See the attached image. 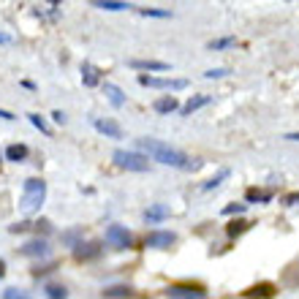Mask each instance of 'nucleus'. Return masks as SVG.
Here are the masks:
<instances>
[{
	"label": "nucleus",
	"instance_id": "obj_17",
	"mask_svg": "<svg viewBox=\"0 0 299 299\" xmlns=\"http://www.w3.org/2000/svg\"><path fill=\"white\" fill-rule=\"evenodd\" d=\"M95 8H103V11H128L134 8L131 3H125V0H93Z\"/></svg>",
	"mask_w": 299,
	"mask_h": 299
},
{
	"label": "nucleus",
	"instance_id": "obj_28",
	"mask_svg": "<svg viewBox=\"0 0 299 299\" xmlns=\"http://www.w3.org/2000/svg\"><path fill=\"white\" fill-rule=\"evenodd\" d=\"M245 210H248V204H228L226 210H223V215H242Z\"/></svg>",
	"mask_w": 299,
	"mask_h": 299
},
{
	"label": "nucleus",
	"instance_id": "obj_29",
	"mask_svg": "<svg viewBox=\"0 0 299 299\" xmlns=\"http://www.w3.org/2000/svg\"><path fill=\"white\" fill-rule=\"evenodd\" d=\"M228 74V68H210V71L204 74V79H221V76H226Z\"/></svg>",
	"mask_w": 299,
	"mask_h": 299
},
{
	"label": "nucleus",
	"instance_id": "obj_35",
	"mask_svg": "<svg viewBox=\"0 0 299 299\" xmlns=\"http://www.w3.org/2000/svg\"><path fill=\"white\" fill-rule=\"evenodd\" d=\"M283 139H286V142H299V131H294V134H286Z\"/></svg>",
	"mask_w": 299,
	"mask_h": 299
},
{
	"label": "nucleus",
	"instance_id": "obj_14",
	"mask_svg": "<svg viewBox=\"0 0 299 299\" xmlns=\"http://www.w3.org/2000/svg\"><path fill=\"white\" fill-rule=\"evenodd\" d=\"M169 215H171V210H169L166 204H152V207L145 212V221H147V223H160V221H166Z\"/></svg>",
	"mask_w": 299,
	"mask_h": 299
},
{
	"label": "nucleus",
	"instance_id": "obj_5",
	"mask_svg": "<svg viewBox=\"0 0 299 299\" xmlns=\"http://www.w3.org/2000/svg\"><path fill=\"white\" fill-rule=\"evenodd\" d=\"M106 242L117 250H128L131 245H134V237H131V231L125 226H117V223H114V226L106 228Z\"/></svg>",
	"mask_w": 299,
	"mask_h": 299
},
{
	"label": "nucleus",
	"instance_id": "obj_10",
	"mask_svg": "<svg viewBox=\"0 0 299 299\" xmlns=\"http://www.w3.org/2000/svg\"><path fill=\"white\" fill-rule=\"evenodd\" d=\"M74 256H76L79 261H90V258H98L101 256V248L95 242H87V245L79 242L76 248H74Z\"/></svg>",
	"mask_w": 299,
	"mask_h": 299
},
{
	"label": "nucleus",
	"instance_id": "obj_23",
	"mask_svg": "<svg viewBox=\"0 0 299 299\" xmlns=\"http://www.w3.org/2000/svg\"><path fill=\"white\" fill-rule=\"evenodd\" d=\"M103 297H131V289L128 286H109V289H103Z\"/></svg>",
	"mask_w": 299,
	"mask_h": 299
},
{
	"label": "nucleus",
	"instance_id": "obj_37",
	"mask_svg": "<svg viewBox=\"0 0 299 299\" xmlns=\"http://www.w3.org/2000/svg\"><path fill=\"white\" fill-rule=\"evenodd\" d=\"M3 275H5V261L0 258V278H3Z\"/></svg>",
	"mask_w": 299,
	"mask_h": 299
},
{
	"label": "nucleus",
	"instance_id": "obj_3",
	"mask_svg": "<svg viewBox=\"0 0 299 299\" xmlns=\"http://www.w3.org/2000/svg\"><path fill=\"white\" fill-rule=\"evenodd\" d=\"M114 163L120 169H128V171H147L150 169V160L139 152H131V150H114Z\"/></svg>",
	"mask_w": 299,
	"mask_h": 299
},
{
	"label": "nucleus",
	"instance_id": "obj_25",
	"mask_svg": "<svg viewBox=\"0 0 299 299\" xmlns=\"http://www.w3.org/2000/svg\"><path fill=\"white\" fill-rule=\"evenodd\" d=\"M27 120H30V123L36 125L38 131H41V134H47V136L52 134V128L47 125V120H44V117H38V114H27Z\"/></svg>",
	"mask_w": 299,
	"mask_h": 299
},
{
	"label": "nucleus",
	"instance_id": "obj_20",
	"mask_svg": "<svg viewBox=\"0 0 299 299\" xmlns=\"http://www.w3.org/2000/svg\"><path fill=\"white\" fill-rule=\"evenodd\" d=\"M269 199H272V193H267V191H258V188H250V191L245 193V201H248V204H256V201L267 204Z\"/></svg>",
	"mask_w": 299,
	"mask_h": 299
},
{
	"label": "nucleus",
	"instance_id": "obj_19",
	"mask_svg": "<svg viewBox=\"0 0 299 299\" xmlns=\"http://www.w3.org/2000/svg\"><path fill=\"white\" fill-rule=\"evenodd\" d=\"M234 44H237V38L226 36V38H215V41H210V44H207V49H210V52H223V49H231Z\"/></svg>",
	"mask_w": 299,
	"mask_h": 299
},
{
	"label": "nucleus",
	"instance_id": "obj_8",
	"mask_svg": "<svg viewBox=\"0 0 299 299\" xmlns=\"http://www.w3.org/2000/svg\"><path fill=\"white\" fill-rule=\"evenodd\" d=\"M93 128L101 136H109V139H123V128L117 123H112V120H93Z\"/></svg>",
	"mask_w": 299,
	"mask_h": 299
},
{
	"label": "nucleus",
	"instance_id": "obj_32",
	"mask_svg": "<svg viewBox=\"0 0 299 299\" xmlns=\"http://www.w3.org/2000/svg\"><path fill=\"white\" fill-rule=\"evenodd\" d=\"M33 223H27V221H22V223H16V226H11V231H27Z\"/></svg>",
	"mask_w": 299,
	"mask_h": 299
},
{
	"label": "nucleus",
	"instance_id": "obj_6",
	"mask_svg": "<svg viewBox=\"0 0 299 299\" xmlns=\"http://www.w3.org/2000/svg\"><path fill=\"white\" fill-rule=\"evenodd\" d=\"M177 242V237L171 231H163V228H155V231L147 234L145 245L147 248H155V250H163V248H171V245Z\"/></svg>",
	"mask_w": 299,
	"mask_h": 299
},
{
	"label": "nucleus",
	"instance_id": "obj_26",
	"mask_svg": "<svg viewBox=\"0 0 299 299\" xmlns=\"http://www.w3.org/2000/svg\"><path fill=\"white\" fill-rule=\"evenodd\" d=\"M47 297H52V299H66L68 291L63 289V286H47Z\"/></svg>",
	"mask_w": 299,
	"mask_h": 299
},
{
	"label": "nucleus",
	"instance_id": "obj_16",
	"mask_svg": "<svg viewBox=\"0 0 299 299\" xmlns=\"http://www.w3.org/2000/svg\"><path fill=\"white\" fill-rule=\"evenodd\" d=\"M82 82L87 84V87H95V84H101L98 68H95L93 63H82Z\"/></svg>",
	"mask_w": 299,
	"mask_h": 299
},
{
	"label": "nucleus",
	"instance_id": "obj_30",
	"mask_svg": "<svg viewBox=\"0 0 299 299\" xmlns=\"http://www.w3.org/2000/svg\"><path fill=\"white\" fill-rule=\"evenodd\" d=\"M3 297H5V299H16V297L25 299L27 294H25V291H19V289H5V291H3Z\"/></svg>",
	"mask_w": 299,
	"mask_h": 299
},
{
	"label": "nucleus",
	"instance_id": "obj_38",
	"mask_svg": "<svg viewBox=\"0 0 299 299\" xmlns=\"http://www.w3.org/2000/svg\"><path fill=\"white\" fill-rule=\"evenodd\" d=\"M8 41H11V38L5 36V33H0V44H8Z\"/></svg>",
	"mask_w": 299,
	"mask_h": 299
},
{
	"label": "nucleus",
	"instance_id": "obj_27",
	"mask_svg": "<svg viewBox=\"0 0 299 299\" xmlns=\"http://www.w3.org/2000/svg\"><path fill=\"white\" fill-rule=\"evenodd\" d=\"M245 228H248V223H245V221H237V223H231V226H228L226 231H228V237H237V234H242V231H245Z\"/></svg>",
	"mask_w": 299,
	"mask_h": 299
},
{
	"label": "nucleus",
	"instance_id": "obj_31",
	"mask_svg": "<svg viewBox=\"0 0 299 299\" xmlns=\"http://www.w3.org/2000/svg\"><path fill=\"white\" fill-rule=\"evenodd\" d=\"M248 294H264V297H269V294H272V286H258V289H250Z\"/></svg>",
	"mask_w": 299,
	"mask_h": 299
},
{
	"label": "nucleus",
	"instance_id": "obj_9",
	"mask_svg": "<svg viewBox=\"0 0 299 299\" xmlns=\"http://www.w3.org/2000/svg\"><path fill=\"white\" fill-rule=\"evenodd\" d=\"M22 256L27 258H41V256H49V245L47 239H30V242L22 248Z\"/></svg>",
	"mask_w": 299,
	"mask_h": 299
},
{
	"label": "nucleus",
	"instance_id": "obj_34",
	"mask_svg": "<svg viewBox=\"0 0 299 299\" xmlns=\"http://www.w3.org/2000/svg\"><path fill=\"white\" fill-rule=\"evenodd\" d=\"M52 120H55V123H66V114H63V112H52Z\"/></svg>",
	"mask_w": 299,
	"mask_h": 299
},
{
	"label": "nucleus",
	"instance_id": "obj_12",
	"mask_svg": "<svg viewBox=\"0 0 299 299\" xmlns=\"http://www.w3.org/2000/svg\"><path fill=\"white\" fill-rule=\"evenodd\" d=\"M152 109L158 114H171V112H180V103H177L174 95H160V98L152 103Z\"/></svg>",
	"mask_w": 299,
	"mask_h": 299
},
{
	"label": "nucleus",
	"instance_id": "obj_22",
	"mask_svg": "<svg viewBox=\"0 0 299 299\" xmlns=\"http://www.w3.org/2000/svg\"><path fill=\"white\" fill-rule=\"evenodd\" d=\"M226 177H228V169H221V171H218L215 177H212V180H207V182H204V185H201V188H204V191H212V188H218V185H221L223 180H226Z\"/></svg>",
	"mask_w": 299,
	"mask_h": 299
},
{
	"label": "nucleus",
	"instance_id": "obj_13",
	"mask_svg": "<svg viewBox=\"0 0 299 299\" xmlns=\"http://www.w3.org/2000/svg\"><path fill=\"white\" fill-rule=\"evenodd\" d=\"M131 68H136V71H169V63H160V60H131L128 63Z\"/></svg>",
	"mask_w": 299,
	"mask_h": 299
},
{
	"label": "nucleus",
	"instance_id": "obj_18",
	"mask_svg": "<svg viewBox=\"0 0 299 299\" xmlns=\"http://www.w3.org/2000/svg\"><path fill=\"white\" fill-rule=\"evenodd\" d=\"M25 158H27V147L25 145H8V147H5V160H11V163H22Z\"/></svg>",
	"mask_w": 299,
	"mask_h": 299
},
{
	"label": "nucleus",
	"instance_id": "obj_11",
	"mask_svg": "<svg viewBox=\"0 0 299 299\" xmlns=\"http://www.w3.org/2000/svg\"><path fill=\"white\" fill-rule=\"evenodd\" d=\"M207 103H212V95H196V98H191V101L185 103V106H180V114H182V117H191L193 112L204 109Z\"/></svg>",
	"mask_w": 299,
	"mask_h": 299
},
{
	"label": "nucleus",
	"instance_id": "obj_39",
	"mask_svg": "<svg viewBox=\"0 0 299 299\" xmlns=\"http://www.w3.org/2000/svg\"><path fill=\"white\" fill-rule=\"evenodd\" d=\"M49 3H63V0H49Z\"/></svg>",
	"mask_w": 299,
	"mask_h": 299
},
{
	"label": "nucleus",
	"instance_id": "obj_4",
	"mask_svg": "<svg viewBox=\"0 0 299 299\" xmlns=\"http://www.w3.org/2000/svg\"><path fill=\"white\" fill-rule=\"evenodd\" d=\"M139 84L142 87H155V90H185L188 79H169V76H147V74H139Z\"/></svg>",
	"mask_w": 299,
	"mask_h": 299
},
{
	"label": "nucleus",
	"instance_id": "obj_33",
	"mask_svg": "<svg viewBox=\"0 0 299 299\" xmlns=\"http://www.w3.org/2000/svg\"><path fill=\"white\" fill-rule=\"evenodd\" d=\"M286 204H291V207H299V193H291V196H286Z\"/></svg>",
	"mask_w": 299,
	"mask_h": 299
},
{
	"label": "nucleus",
	"instance_id": "obj_24",
	"mask_svg": "<svg viewBox=\"0 0 299 299\" xmlns=\"http://www.w3.org/2000/svg\"><path fill=\"white\" fill-rule=\"evenodd\" d=\"M142 16H155V19H169L171 11H163V8H139Z\"/></svg>",
	"mask_w": 299,
	"mask_h": 299
},
{
	"label": "nucleus",
	"instance_id": "obj_7",
	"mask_svg": "<svg viewBox=\"0 0 299 299\" xmlns=\"http://www.w3.org/2000/svg\"><path fill=\"white\" fill-rule=\"evenodd\" d=\"M166 297H180V299H204L207 294L196 286H169V289L163 291Z\"/></svg>",
	"mask_w": 299,
	"mask_h": 299
},
{
	"label": "nucleus",
	"instance_id": "obj_1",
	"mask_svg": "<svg viewBox=\"0 0 299 299\" xmlns=\"http://www.w3.org/2000/svg\"><path fill=\"white\" fill-rule=\"evenodd\" d=\"M136 147H139L147 158L158 160V163H163V166H171V169H180V171L199 169V163L191 158V155H185L182 150H177L171 145H163V142H158V139H139Z\"/></svg>",
	"mask_w": 299,
	"mask_h": 299
},
{
	"label": "nucleus",
	"instance_id": "obj_36",
	"mask_svg": "<svg viewBox=\"0 0 299 299\" xmlns=\"http://www.w3.org/2000/svg\"><path fill=\"white\" fill-rule=\"evenodd\" d=\"M0 117H3V120H14V114H11V112H5V109H0Z\"/></svg>",
	"mask_w": 299,
	"mask_h": 299
},
{
	"label": "nucleus",
	"instance_id": "obj_2",
	"mask_svg": "<svg viewBox=\"0 0 299 299\" xmlns=\"http://www.w3.org/2000/svg\"><path fill=\"white\" fill-rule=\"evenodd\" d=\"M44 199H47V182H44V180H38V177H30V180H25L19 210L25 212V215H33V212H38V210H41Z\"/></svg>",
	"mask_w": 299,
	"mask_h": 299
},
{
	"label": "nucleus",
	"instance_id": "obj_21",
	"mask_svg": "<svg viewBox=\"0 0 299 299\" xmlns=\"http://www.w3.org/2000/svg\"><path fill=\"white\" fill-rule=\"evenodd\" d=\"M79 237H82V228H71V231L63 234V245H68V248H76V245H79Z\"/></svg>",
	"mask_w": 299,
	"mask_h": 299
},
{
	"label": "nucleus",
	"instance_id": "obj_15",
	"mask_svg": "<svg viewBox=\"0 0 299 299\" xmlns=\"http://www.w3.org/2000/svg\"><path fill=\"white\" fill-rule=\"evenodd\" d=\"M103 93L109 95V101H112V106H114V109H123V106H125V93L117 87V84L106 82V84H103Z\"/></svg>",
	"mask_w": 299,
	"mask_h": 299
}]
</instances>
